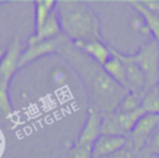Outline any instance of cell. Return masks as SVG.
<instances>
[{
  "instance_id": "6da1fadb",
  "label": "cell",
  "mask_w": 159,
  "mask_h": 158,
  "mask_svg": "<svg viewBox=\"0 0 159 158\" xmlns=\"http://www.w3.org/2000/svg\"><path fill=\"white\" fill-rule=\"evenodd\" d=\"M60 53L78 72L92 107L97 108L102 114L114 112L129 91L114 82L101 65L77 49L70 40L66 41Z\"/></svg>"
},
{
  "instance_id": "7a4b0ae2",
  "label": "cell",
  "mask_w": 159,
  "mask_h": 158,
  "mask_svg": "<svg viewBox=\"0 0 159 158\" xmlns=\"http://www.w3.org/2000/svg\"><path fill=\"white\" fill-rule=\"evenodd\" d=\"M62 34L72 42L101 40L99 21L89 5L78 0H61L56 2Z\"/></svg>"
},
{
  "instance_id": "3957f363",
  "label": "cell",
  "mask_w": 159,
  "mask_h": 158,
  "mask_svg": "<svg viewBox=\"0 0 159 158\" xmlns=\"http://www.w3.org/2000/svg\"><path fill=\"white\" fill-rule=\"evenodd\" d=\"M132 57L144 75V91L157 87L159 85V44L153 39L143 45Z\"/></svg>"
},
{
  "instance_id": "277c9868",
  "label": "cell",
  "mask_w": 159,
  "mask_h": 158,
  "mask_svg": "<svg viewBox=\"0 0 159 158\" xmlns=\"http://www.w3.org/2000/svg\"><path fill=\"white\" fill-rule=\"evenodd\" d=\"M68 39L62 34L55 39L46 40V41H40L36 44H30L26 46V49L21 52L20 56V62H19V68L24 67L25 65L32 62L34 60H37L39 57H42L45 55L50 53H60L63 45L66 44Z\"/></svg>"
},
{
  "instance_id": "5b68a950",
  "label": "cell",
  "mask_w": 159,
  "mask_h": 158,
  "mask_svg": "<svg viewBox=\"0 0 159 158\" xmlns=\"http://www.w3.org/2000/svg\"><path fill=\"white\" fill-rule=\"evenodd\" d=\"M159 128V114L145 113L135 124L128 137L132 148L135 153H139L145 147L150 136Z\"/></svg>"
},
{
  "instance_id": "8992f818",
  "label": "cell",
  "mask_w": 159,
  "mask_h": 158,
  "mask_svg": "<svg viewBox=\"0 0 159 158\" xmlns=\"http://www.w3.org/2000/svg\"><path fill=\"white\" fill-rule=\"evenodd\" d=\"M21 52L22 51H21L20 40L17 36H15L0 60V86L9 88L12 76L19 70Z\"/></svg>"
},
{
  "instance_id": "52a82bcc",
  "label": "cell",
  "mask_w": 159,
  "mask_h": 158,
  "mask_svg": "<svg viewBox=\"0 0 159 158\" xmlns=\"http://www.w3.org/2000/svg\"><path fill=\"white\" fill-rule=\"evenodd\" d=\"M112 52L120 60V62L124 66L125 76H127V81H128V91L143 93L144 88H145L144 75H143L142 70L139 68V66L133 60L132 55H124V53H120L113 49H112Z\"/></svg>"
},
{
  "instance_id": "ba28073f",
  "label": "cell",
  "mask_w": 159,
  "mask_h": 158,
  "mask_svg": "<svg viewBox=\"0 0 159 158\" xmlns=\"http://www.w3.org/2000/svg\"><path fill=\"white\" fill-rule=\"evenodd\" d=\"M101 121H102V113L97 108L91 106L87 109V119L80 132L77 143L93 146V143L101 136Z\"/></svg>"
},
{
  "instance_id": "9c48e42d",
  "label": "cell",
  "mask_w": 159,
  "mask_h": 158,
  "mask_svg": "<svg viewBox=\"0 0 159 158\" xmlns=\"http://www.w3.org/2000/svg\"><path fill=\"white\" fill-rule=\"evenodd\" d=\"M128 138L120 136H104L101 134L93 143V158L111 156L127 146Z\"/></svg>"
},
{
  "instance_id": "30bf717a",
  "label": "cell",
  "mask_w": 159,
  "mask_h": 158,
  "mask_svg": "<svg viewBox=\"0 0 159 158\" xmlns=\"http://www.w3.org/2000/svg\"><path fill=\"white\" fill-rule=\"evenodd\" d=\"M60 35H62V30H61V25H60L57 11L55 9L50 14V16L47 17V20L43 22V25L40 29L35 30V34L29 37L27 45L36 44V42H40V41L51 40V39H55V37H57Z\"/></svg>"
},
{
  "instance_id": "8fae6325",
  "label": "cell",
  "mask_w": 159,
  "mask_h": 158,
  "mask_svg": "<svg viewBox=\"0 0 159 158\" xmlns=\"http://www.w3.org/2000/svg\"><path fill=\"white\" fill-rule=\"evenodd\" d=\"M73 45L101 66H103L112 57V49L108 47L106 44H103L101 40H93V41H87V42H76Z\"/></svg>"
},
{
  "instance_id": "7c38bea8",
  "label": "cell",
  "mask_w": 159,
  "mask_h": 158,
  "mask_svg": "<svg viewBox=\"0 0 159 158\" xmlns=\"http://www.w3.org/2000/svg\"><path fill=\"white\" fill-rule=\"evenodd\" d=\"M129 4L139 12V15L144 20V24H145L148 31L152 32L154 40L159 44V14H155V12L150 11L149 9H147L142 1L132 0V1H129Z\"/></svg>"
},
{
  "instance_id": "4fadbf2b",
  "label": "cell",
  "mask_w": 159,
  "mask_h": 158,
  "mask_svg": "<svg viewBox=\"0 0 159 158\" xmlns=\"http://www.w3.org/2000/svg\"><path fill=\"white\" fill-rule=\"evenodd\" d=\"M102 67L114 82H117L119 86H122L123 88H125L128 91V81H127L124 66L120 62V60L113 52H112V57Z\"/></svg>"
},
{
  "instance_id": "5bb4252c",
  "label": "cell",
  "mask_w": 159,
  "mask_h": 158,
  "mask_svg": "<svg viewBox=\"0 0 159 158\" xmlns=\"http://www.w3.org/2000/svg\"><path fill=\"white\" fill-rule=\"evenodd\" d=\"M117 119L119 122V126L122 128V131L124 132V134L127 136V138L129 137L130 132L133 131V128L135 127L137 122L145 114V111L140 107L138 109H134V111H130V112H124V113H117Z\"/></svg>"
},
{
  "instance_id": "9a60e30c",
  "label": "cell",
  "mask_w": 159,
  "mask_h": 158,
  "mask_svg": "<svg viewBox=\"0 0 159 158\" xmlns=\"http://www.w3.org/2000/svg\"><path fill=\"white\" fill-rule=\"evenodd\" d=\"M55 0H36L35 1V30L40 29L47 20L50 14L56 9Z\"/></svg>"
},
{
  "instance_id": "2e32d148",
  "label": "cell",
  "mask_w": 159,
  "mask_h": 158,
  "mask_svg": "<svg viewBox=\"0 0 159 158\" xmlns=\"http://www.w3.org/2000/svg\"><path fill=\"white\" fill-rule=\"evenodd\" d=\"M101 134L104 136H120V137H127L124 132L122 131L119 122L117 119V114L114 112L111 113H104L102 114V121H101Z\"/></svg>"
},
{
  "instance_id": "e0dca14e",
  "label": "cell",
  "mask_w": 159,
  "mask_h": 158,
  "mask_svg": "<svg viewBox=\"0 0 159 158\" xmlns=\"http://www.w3.org/2000/svg\"><path fill=\"white\" fill-rule=\"evenodd\" d=\"M142 108L145 111V113L159 114V88L158 86L143 92Z\"/></svg>"
},
{
  "instance_id": "ac0fdd59",
  "label": "cell",
  "mask_w": 159,
  "mask_h": 158,
  "mask_svg": "<svg viewBox=\"0 0 159 158\" xmlns=\"http://www.w3.org/2000/svg\"><path fill=\"white\" fill-rule=\"evenodd\" d=\"M142 97H143V93L128 92L123 97V100L120 101V103L118 105V107H117V109L114 112L124 113V112H130V111L140 108L142 107Z\"/></svg>"
},
{
  "instance_id": "d6986e66",
  "label": "cell",
  "mask_w": 159,
  "mask_h": 158,
  "mask_svg": "<svg viewBox=\"0 0 159 158\" xmlns=\"http://www.w3.org/2000/svg\"><path fill=\"white\" fill-rule=\"evenodd\" d=\"M68 158H93V146L76 143L70 149Z\"/></svg>"
},
{
  "instance_id": "ffe728a7",
  "label": "cell",
  "mask_w": 159,
  "mask_h": 158,
  "mask_svg": "<svg viewBox=\"0 0 159 158\" xmlns=\"http://www.w3.org/2000/svg\"><path fill=\"white\" fill-rule=\"evenodd\" d=\"M0 112L5 116H10L12 113V105L9 96V88L0 86Z\"/></svg>"
},
{
  "instance_id": "44dd1931",
  "label": "cell",
  "mask_w": 159,
  "mask_h": 158,
  "mask_svg": "<svg viewBox=\"0 0 159 158\" xmlns=\"http://www.w3.org/2000/svg\"><path fill=\"white\" fill-rule=\"evenodd\" d=\"M144 148H147V151L150 153V156L159 157V128L150 136V138L148 139Z\"/></svg>"
},
{
  "instance_id": "7402d4cb",
  "label": "cell",
  "mask_w": 159,
  "mask_h": 158,
  "mask_svg": "<svg viewBox=\"0 0 159 158\" xmlns=\"http://www.w3.org/2000/svg\"><path fill=\"white\" fill-rule=\"evenodd\" d=\"M99 158H135V152L133 151L132 146L128 147L125 146L124 148H122L120 151L111 154V156H107V157H99Z\"/></svg>"
},
{
  "instance_id": "603a6c76",
  "label": "cell",
  "mask_w": 159,
  "mask_h": 158,
  "mask_svg": "<svg viewBox=\"0 0 159 158\" xmlns=\"http://www.w3.org/2000/svg\"><path fill=\"white\" fill-rule=\"evenodd\" d=\"M143 5L149 9L150 11L155 12V14H159V1H154V0H149V1H142Z\"/></svg>"
},
{
  "instance_id": "cb8c5ba5",
  "label": "cell",
  "mask_w": 159,
  "mask_h": 158,
  "mask_svg": "<svg viewBox=\"0 0 159 158\" xmlns=\"http://www.w3.org/2000/svg\"><path fill=\"white\" fill-rule=\"evenodd\" d=\"M153 158H159V157H153Z\"/></svg>"
},
{
  "instance_id": "d4e9b609",
  "label": "cell",
  "mask_w": 159,
  "mask_h": 158,
  "mask_svg": "<svg viewBox=\"0 0 159 158\" xmlns=\"http://www.w3.org/2000/svg\"><path fill=\"white\" fill-rule=\"evenodd\" d=\"M158 88H159V85H158Z\"/></svg>"
},
{
  "instance_id": "484cf974",
  "label": "cell",
  "mask_w": 159,
  "mask_h": 158,
  "mask_svg": "<svg viewBox=\"0 0 159 158\" xmlns=\"http://www.w3.org/2000/svg\"><path fill=\"white\" fill-rule=\"evenodd\" d=\"M0 2H2V1H0Z\"/></svg>"
}]
</instances>
